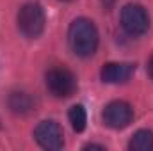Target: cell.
Returning a JSON list of instances; mask_svg holds the SVG:
<instances>
[{
    "label": "cell",
    "instance_id": "cell-1",
    "mask_svg": "<svg viewBox=\"0 0 153 151\" xmlns=\"http://www.w3.org/2000/svg\"><path fill=\"white\" fill-rule=\"evenodd\" d=\"M68 43L78 57H91L98 48V30L87 18H76L70 25Z\"/></svg>",
    "mask_w": 153,
    "mask_h": 151
},
{
    "label": "cell",
    "instance_id": "cell-2",
    "mask_svg": "<svg viewBox=\"0 0 153 151\" xmlns=\"http://www.w3.org/2000/svg\"><path fill=\"white\" fill-rule=\"evenodd\" d=\"M16 21H18V30L22 32V36H25L27 39H36L45 30L46 16L39 4L27 2L20 7Z\"/></svg>",
    "mask_w": 153,
    "mask_h": 151
},
{
    "label": "cell",
    "instance_id": "cell-3",
    "mask_svg": "<svg viewBox=\"0 0 153 151\" xmlns=\"http://www.w3.org/2000/svg\"><path fill=\"white\" fill-rule=\"evenodd\" d=\"M48 91L57 98H70L76 91L75 75L66 68H52L45 76Z\"/></svg>",
    "mask_w": 153,
    "mask_h": 151
},
{
    "label": "cell",
    "instance_id": "cell-4",
    "mask_svg": "<svg viewBox=\"0 0 153 151\" xmlns=\"http://www.w3.org/2000/svg\"><path fill=\"white\" fill-rule=\"evenodd\" d=\"M121 27L130 36H141L150 27V16L139 4H126L121 9Z\"/></svg>",
    "mask_w": 153,
    "mask_h": 151
},
{
    "label": "cell",
    "instance_id": "cell-5",
    "mask_svg": "<svg viewBox=\"0 0 153 151\" xmlns=\"http://www.w3.org/2000/svg\"><path fill=\"white\" fill-rule=\"evenodd\" d=\"M34 139L41 148L48 151H57L64 146L62 128L55 121H41L34 130Z\"/></svg>",
    "mask_w": 153,
    "mask_h": 151
},
{
    "label": "cell",
    "instance_id": "cell-6",
    "mask_svg": "<svg viewBox=\"0 0 153 151\" xmlns=\"http://www.w3.org/2000/svg\"><path fill=\"white\" fill-rule=\"evenodd\" d=\"M103 121L109 128L114 130H121L126 128L132 119H134V109L126 103V101H112L105 107L103 110Z\"/></svg>",
    "mask_w": 153,
    "mask_h": 151
},
{
    "label": "cell",
    "instance_id": "cell-7",
    "mask_svg": "<svg viewBox=\"0 0 153 151\" xmlns=\"http://www.w3.org/2000/svg\"><path fill=\"white\" fill-rule=\"evenodd\" d=\"M135 73V64L132 62H109L102 68L100 76L105 84H125Z\"/></svg>",
    "mask_w": 153,
    "mask_h": 151
},
{
    "label": "cell",
    "instance_id": "cell-8",
    "mask_svg": "<svg viewBox=\"0 0 153 151\" xmlns=\"http://www.w3.org/2000/svg\"><path fill=\"white\" fill-rule=\"evenodd\" d=\"M36 107V101L34 98L29 94V93H23V91H16L9 96V109L14 114H20V115H25V114L32 112Z\"/></svg>",
    "mask_w": 153,
    "mask_h": 151
},
{
    "label": "cell",
    "instance_id": "cell-9",
    "mask_svg": "<svg viewBox=\"0 0 153 151\" xmlns=\"http://www.w3.org/2000/svg\"><path fill=\"white\" fill-rule=\"evenodd\" d=\"M128 148L132 151H153V132L139 130L132 135Z\"/></svg>",
    "mask_w": 153,
    "mask_h": 151
},
{
    "label": "cell",
    "instance_id": "cell-10",
    "mask_svg": "<svg viewBox=\"0 0 153 151\" xmlns=\"http://www.w3.org/2000/svg\"><path fill=\"white\" fill-rule=\"evenodd\" d=\"M68 119L71 123V128L75 130L76 133L84 132L85 130V124H87V114H85V109L82 105H73L68 112Z\"/></svg>",
    "mask_w": 153,
    "mask_h": 151
},
{
    "label": "cell",
    "instance_id": "cell-11",
    "mask_svg": "<svg viewBox=\"0 0 153 151\" xmlns=\"http://www.w3.org/2000/svg\"><path fill=\"white\" fill-rule=\"evenodd\" d=\"M84 150H105V148L98 146V144H87V146H84Z\"/></svg>",
    "mask_w": 153,
    "mask_h": 151
},
{
    "label": "cell",
    "instance_id": "cell-12",
    "mask_svg": "<svg viewBox=\"0 0 153 151\" xmlns=\"http://www.w3.org/2000/svg\"><path fill=\"white\" fill-rule=\"evenodd\" d=\"M148 73H150V76H152V80H153V57L150 59V62H148Z\"/></svg>",
    "mask_w": 153,
    "mask_h": 151
},
{
    "label": "cell",
    "instance_id": "cell-13",
    "mask_svg": "<svg viewBox=\"0 0 153 151\" xmlns=\"http://www.w3.org/2000/svg\"><path fill=\"white\" fill-rule=\"evenodd\" d=\"M114 2H116V0H102V4H103L107 9H109V7H112V4H114Z\"/></svg>",
    "mask_w": 153,
    "mask_h": 151
},
{
    "label": "cell",
    "instance_id": "cell-14",
    "mask_svg": "<svg viewBox=\"0 0 153 151\" xmlns=\"http://www.w3.org/2000/svg\"><path fill=\"white\" fill-rule=\"evenodd\" d=\"M62 2H70V0H62Z\"/></svg>",
    "mask_w": 153,
    "mask_h": 151
}]
</instances>
